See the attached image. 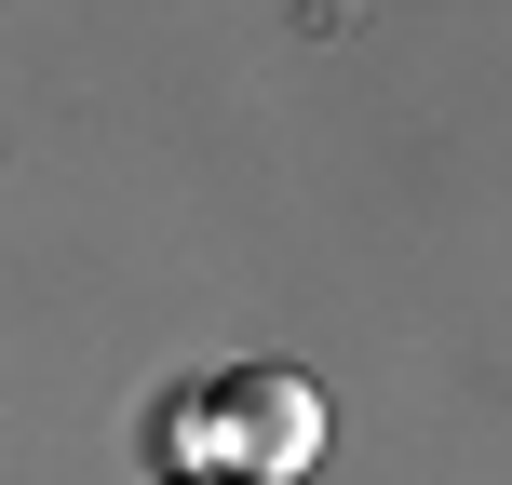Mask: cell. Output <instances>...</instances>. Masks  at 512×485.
<instances>
[{
    "label": "cell",
    "instance_id": "6da1fadb",
    "mask_svg": "<svg viewBox=\"0 0 512 485\" xmlns=\"http://www.w3.org/2000/svg\"><path fill=\"white\" fill-rule=\"evenodd\" d=\"M216 432H230L243 485H283L324 459V405H310V378H283V364H243L230 391H216Z\"/></svg>",
    "mask_w": 512,
    "mask_h": 485
},
{
    "label": "cell",
    "instance_id": "7a4b0ae2",
    "mask_svg": "<svg viewBox=\"0 0 512 485\" xmlns=\"http://www.w3.org/2000/svg\"><path fill=\"white\" fill-rule=\"evenodd\" d=\"M162 485H243V472H162Z\"/></svg>",
    "mask_w": 512,
    "mask_h": 485
}]
</instances>
